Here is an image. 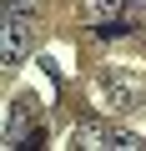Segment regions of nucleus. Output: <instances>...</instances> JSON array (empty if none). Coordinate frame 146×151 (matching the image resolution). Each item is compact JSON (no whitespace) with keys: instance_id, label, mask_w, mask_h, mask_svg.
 Instances as JSON below:
<instances>
[{"instance_id":"f257e3e1","label":"nucleus","mask_w":146,"mask_h":151,"mask_svg":"<svg viewBox=\"0 0 146 151\" xmlns=\"http://www.w3.org/2000/svg\"><path fill=\"white\" fill-rule=\"evenodd\" d=\"M96 96L111 111H131V106L146 101V81H141V76H126V70H106L101 81H96Z\"/></svg>"},{"instance_id":"f03ea898","label":"nucleus","mask_w":146,"mask_h":151,"mask_svg":"<svg viewBox=\"0 0 146 151\" xmlns=\"http://www.w3.org/2000/svg\"><path fill=\"white\" fill-rule=\"evenodd\" d=\"M25 55H30V15L5 10V25H0V60H5V65H20Z\"/></svg>"},{"instance_id":"7ed1b4c3","label":"nucleus","mask_w":146,"mask_h":151,"mask_svg":"<svg viewBox=\"0 0 146 151\" xmlns=\"http://www.w3.org/2000/svg\"><path fill=\"white\" fill-rule=\"evenodd\" d=\"M70 146L76 151H111V126H101V121H70Z\"/></svg>"},{"instance_id":"20e7f679","label":"nucleus","mask_w":146,"mask_h":151,"mask_svg":"<svg viewBox=\"0 0 146 151\" xmlns=\"http://www.w3.org/2000/svg\"><path fill=\"white\" fill-rule=\"evenodd\" d=\"M35 141V126H30V111L15 101L10 106V116H5V151H20V146H30Z\"/></svg>"},{"instance_id":"39448f33","label":"nucleus","mask_w":146,"mask_h":151,"mask_svg":"<svg viewBox=\"0 0 146 151\" xmlns=\"http://www.w3.org/2000/svg\"><path fill=\"white\" fill-rule=\"evenodd\" d=\"M81 10L91 25H111V20H126V0H81Z\"/></svg>"},{"instance_id":"423d86ee","label":"nucleus","mask_w":146,"mask_h":151,"mask_svg":"<svg viewBox=\"0 0 146 151\" xmlns=\"http://www.w3.org/2000/svg\"><path fill=\"white\" fill-rule=\"evenodd\" d=\"M146 141L136 136V131H111V151H141Z\"/></svg>"},{"instance_id":"0eeeda50","label":"nucleus","mask_w":146,"mask_h":151,"mask_svg":"<svg viewBox=\"0 0 146 151\" xmlns=\"http://www.w3.org/2000/svg\"><path fill=\"white\" fill-rule=\"evenodd\" d=\"M5 10H15V15H35V0H5Z\"/></svg>"}]
</instances>
